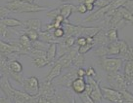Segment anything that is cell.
<instances>
[{
  "label": "cell",
  "instance_id": "1",
  "mask_svg": "<svg viewBox=\"0 0 133 103\" xmlns=\"http://www.w3.org/2000/svg\"><path fill=\"white\" fill-rule=\"evenodd\" d=\"M6 7L10 10V12L16 14L23 13H37L44 10H47V7L39 6L34 3H29L23 0H10L6 3Z\"/></svg>",
  "mask_w": 133,
  "mask_h": 103
},
{
  "label": "cell",
  "instance_id": "2",
  "mask_svg": "<svg viewBox=\"0 0 133 103\" xmlns=\"http://www.w3.org/2000/svg\"><path fill=\"white\" fill-rule=\"evenodd\" d=\"M106 79L110 88L112 90H116L117 91H129V85L126 82L123 74L121 73V71L115 73H107Z\"/></svg>",
  "mask_w": 133,
  "mask_h": 103
},
{
  "label": "cell",
  "instance_id": "3",
  "mask_svg": "<svg viewBox=\"0 0 133 103\" xmlns=\"http://www.w3.org/2000/svg\"><path fill=\"white\" fill-rule=\"evenodd\" d=\"M123 60L121 58H101L100 65L106 73L119 72L122 66Z\"/></svg>",
  "mask_w": 133,
  "mask_h": 103
},
{
  "label": "cell",
  "instance_id": "4",
  "mask_svg": "<svg viewBox=\"0 0 133 103\" xmlns=\"http://www.w3.org/2000/svg\"><path fill=\"white\" fill-rule=\"evenodd\" d=\"M0 54H5V56L11 54H17L19 56H29V52L23 49L19 44V42L8 43L1 39H0Z\"/></svg>",
  "mask_w": 133,
  "mask_h": 103
},
{
  "label": "cell",
  "instance_id": "5",
  "mask_svg": "<svg viewBox=\"0 0 133 103\" xmlns=\"http://www.w3.org/2000/svg\"><path fill=\"white\" fill-rule=\"evenodd\" d=\"M77 77L76 75V68L75 67H71L69 69H66V71L62 75L57 77V80L55 82L54 87H59L63 88V89H70L71 85V82Z\"/></svg>",
  "mask_w": 133,
  "mask_h": 103
},
{
  "label": "cell",
  "instance_id": "6",
  "mask_svg": "<svg viewBox=\"0 0 133 103\" xmlns=\"http://www.w3.org/2000/svg\"><path fill=\"white\" fill-rule=\"evenodd\" d=\"M23 90L25 93H28L30 96H36L39 92V88H40V82L37 77L31 76L29 78L24 79L22 83Z\"/></svg>",
  "mask_w": 133,
  "mask_h": 103
},
{
  "label": "cell",
  "instance_id": "7",
  "mask_svg": "<svg viewBox=\"0 0 133 103\" xmlns=\"http://www.w3.org/2000/svg\"><path fill=\"white\" fill-rule=\"evenodd\" d=\"M29 56L31 57L33 65H35L38 68H41V67L51 64L50 61L46 58V52H44V51L31 49L29 52Z\"/></svg>",
  "mask_w": 133,
  "mask_h": 103
},
{
  "label": "cell",
  "instance_id": "8",
  "mask_svg": "<svg viewBox=\"0 0 133 103\" xmlns=\"http://www.w3.org/2000/svg\"><path fill=\"white\" fill-rule=\"evenodd\" d=\"M74 93L75 92L70 91L69 89L56 91L53 103H75V96Z\"/></svg>",
  "mask_w": 133,
  "mask_h": 103
},
{
  "label": "cell",
  "instance_id": "9",
  "mask_svg": "<svg viewBox=\"0 0 133 103\" xmlns=\"http://www.w3.org/2000/svg\"><path fill=\"white\" fill-rule=\"evenodd\" d=\"M100 89H101L103 98L112 103H122L121 91H117L116 90H112L111 88L107 87H100Z\"/></svg>",
  "mask_w": 133,
  "mask_h": 103
},
{
  "label": "cell",
  "instance_id": "10",
  "mask_svg": "<svg viewBox=\"0 0 133 103\" xmlns=\"http://www.w3.org/2000/svg\"><path fill=\"white\" fill-rule=\"evenodd\" d=\"M85 78H86L85 81L90 83L92 86V91L90 92V94H89L90 98L94 101V103H101V101L103 100V95H102V92H101L99 82L94 78H91V77H85Z\"/></svg>",
  "mask_w": 133,
  "mask_h": 103
},
{
  "label": "cell",
  "instance_id": "11",
  "mask_svg": "<svg viewBox=\"0 0 133 103\" xmlns=\"http://www.w3.org/2000/svg\"><path fill=\"white\" fill-rule=\"evenodd\" d=\"M37 96H30L25 91H20L14 90V94L12 97V103H36Z\"/></svg>",
  "mask_w": 133,
  "mask_h": 103
},
{
  "label": "cell",
  "instance_id": "12",
  "mask_svg": "<svg viewBox=\"0 0 133 103\" xmlns=\"http://www.w3.org/2000/svg\"><path fill=\"white\" fill-rule=\"evenodd\" d=\"M55 92H56V88L54 87V84L52 82L44 80L42 83H40L38 95L44 97H54Z\"/></svg>",
  "mask_w": 133,
  "mask_h": 103
},
{
  "label": "cell",
  "instance_id": "13",
  "mask_svg": "<svg viewBox=\"0 0 133 103\" xmlns=\"http://www.w3.org/2000/svg\"><path fill=\"white\" fill-rule=\"evenodd\" d=\"M62 27L65 31V36H75V38L81 36L83 30L82 25H75L66 21L63 23Z\"/></svg>",
  "mask_w": 133,
  "mask_h": 103
},
{
  "label": "cell",
  "instance_id": "14",
  "mask_svg": "<svg viewBox=\"0 0 133 103\" xmlns=\"http://www.w3.org/2000/svg\"><path fill=\"white\" fill-rule=\"evenodd\" d=\"M118 56L121 57L122 60H125V61L132 60V46L129 45L124 40H119V54H118Z\"/></svg>",
  "mask_w": 133,
  "mask_h": 103
},
{
  "label": "cell",
  "instance_id": "15",
  "mask_svg": "<svg viewBox=\"0 0 133 103\" xmlns=\"http://www.w3.org/2000/svg\"><path fill=\"white\" fill-rule=\"evenodd\" d=\"M109 11V7H104V8L101 9H97L95 12L90 14L88 17H86L84 20H83V22L84 23H90V22H94V21H102L103 19H104L106 13Z\"/></svg>",
  "mask_w": 133,
  "mask_h": 103
},
{
  "label": "cell",
  "instance_id": "16",
  "mask_svg": "<svg viewBox=\"0 0 133 103\" xmlns=\"http://www.w3.org/2000/svg\"><path fill=\"white\" fill-rule=\"evenodd\" d=\"M85 87H86L85 78H80V77H76L71 82V89L76 94H81V93H83L84 91H85Z\"/></svg>",
  "mask_w": 133,
  "mask_h": 103
},
{
  "label": "cell",
  "instance_id": "17",
  "mask_svg": "<svg viewBox=\"0 0 133 103\" xmlns=\"http://www.w3.org/2000/svg\"><path fill=\"white\" fill-rule=\"evenodd\" d=\"M0 89H1V91L4 92L5 96L8 97L12 101V97H13V94H14V90L15 89L10 85L9 79L7 76L3 75V78H2L1 82H0Z\"/></svg>",
  "mask_w": 133,
  "mask_h": 103
},
{
  "label": "cell",
  "instance_id": "18",
  "mask_svg": "<svg viewBox=\"0 0 133 103\" xmlns=\"http://www.w3.org/2000/svg\"><path fill=\"white\" fill-rule=\"evenodd\" d=\"M62 71H63L62 65H61L58 61L55 60L54 64H53V67L51 68V70L49 71L48 75L46 76L45 80L46 81H48V82H53L55 79L61 75Z\"/></svg>",
  "mask_w": 133,
  "mask_h": 103
},
{
  "label": "cell",
  "instance_id": "19",
  "mask_svg": "<svg viewBox=\"0 0 133 103\" xmlns=\"http://www.w3.org/2000/svg\"><path fill=\"white\" fill-rule=\"evenodd\" d=\"M23 26L25 29H34L37 32L42 31V22L38 19H29L23 21Z\"/></svg>",
  "mask_w": 133,
  "mask_h": 103
},
{
  "label": "cell",
  "instance_id": "20",
  "mask_svg": "<svg viewBox=\"0 0 133 103\" xmlns=\"http://www.w3.org/2000/svg\"><path fill=\"white\" fill-rule=\"evenodd\" d=\"M123 76H124L125 80L129 87H132L133 83V61L132 60H127L125 62L124 65V72H123Z\"/></svg>",
  "mask_w": 133,
  "mask_h": 103
},
{
  "label": "cell",
  "instance_id": "21",
  "mask_svg": "<svg viewBox=\"0 0 133 103\" xmlns=\"http://www.w3.org/2000/svg\"><path fill=\"white\" fill-rule=\"evenodd\" d=\"M53 30H45V31H40L39 32V40H41L43 42H46L48 44L51 43H57L61 41V39H57L53 35Z\"/></svg>",
  "mask_w": 133,
  "mask_h": 103
},
{
  "label": "cell",
  "instance_id": "22",
  "mask_svg": "<svg viewBox=\"0 0 133 103\" xmlns=\"http://www.w3.org/2000/svg\"><path fill=\"white\" fill-rule=\"evenodd\" d=\"M93 40H94V45L95 46H107L109 44L106 31L104 29H100L99 31L96 33L95 36L93 37Z\"/></svg>",
  "mask_w": 133,
  "mask_h": 103
},
{
  "label": "cell",
  "instance_id": "23",
  "mask_svg": "<svg viewBox=\"0 0 133 103\" xmlns=\"http://www.w3.org/2000/svg\"><path fill=\"white\" fill-rule=\"evenodd\" d=\"M56 57H57V43H51L46 51V58L50 61V63H53L55 62Z\"/></svg>",
  "mask_w": 133,
  "mask_h": 103
},
{
  "label": "cell",
  "instance_id": "24",
  "mask_svg": "<svg viewBox=\"0 0 133 103\" xmlns=\"http://www.w3.org/2000/svg\"><path fill=\"white\" fill-rule=\"evenodd\" d=\"M75 10V6L71 4H65L63 5L62 7H60V15L65 19V21H66L71 15L72 14V12Z\"/></svg>",
  "mask_w": 133,
  "mask_h": 103
},
{
  "label": "cell",
  "instance_id": "25",
  "mask_svg": "<svg viewBox=\"0 0 133 103\" xmlns=\"http://www.w3.org/2000/svg\"><path fill=\"white\" fill-rule=\"evenodd\" d=\"M0 22H2L7 27H20L23 26V21H19L14 18H4L0 20Z\"/></svg>",
  "mask_w": 133,
  "mask_h": 103
},
{
  "label": "cell",
  "instance_id": "26",
  "mask_svg": "<svg viewBox=\"0 0 133 103\" xmlns=\"http://www.w3.org/2000/svg\"><path fill=\"white\" fill-rule=\"evenodd\" d=\"M18 42H19V44H20V46H21L23 49L25 50V51H28L29 53L30 52L32 42L29 40V38L25 35V33H24V34H22V35H20Z\"/></svg>",
  "mask_w": 133,
  "mask_h": 103
},
{
  "label": "cell",
  "instance_id": "27",
  "mask_svg": "<svg viewBox=\"0 0 133 103\" xmlns=\"http://www.w3.org/2000/svg\"><path fill=\"white\" fill-rule=\"evenodd\" d=\"M100 29H101L100 26H83L81 36H83V37H94L96 33L98 32Z\"/></svg>",
  "mask_w": 133,
  "mask_h": 103
},
{
  "label": "cell",
  "instance_id": "28",
  "mask_svg": "<svg viewBox=\"0 0 133 103\" xmlns=\"http://www.w3.org/2000/svg\"><path fill=\"white\" fill-rule=\"evenodd\" d=\"M108 56H118L119 54V40L108 44Z\"/></svg>",
  "mask_w": 133,
  "mask_h": 103
},
{
  "label": "cell",
  "instance_id": "29",
  "mask_svg": "<svg viewBox=\"0 0 133 103\" xmlns=\"http://www.w3.org/2000/svg\"><path fill=\"white\" fill-rule=\"evenodd\" d=\"M118 11L121 13V16L122 18V20L124 21H128L130 23H132L133 21V14L132 12L128 11L127 9H125L124 7H119Z\"/></svg>",
  "mask_w": 133,
  "mask_h": 103
},
{
  "label": "cell",
  "instance_id": "30",
  "mask_svg": "<svg viewBox=\"0 0 133 103\" xmlns=\"http://www.w3.org/2000/svg\"><path fill=\"white\" fill-rule=\"evenodd\" d=\"M84 62H85L84 54H78V53H77V54L74 57V58H72V66L75 67V68L83 67Z\"/></svg>",
  "mask_w": 133,
  "mask_h": 103
},
{
  "label": "cell",
  "instance_id": "31",
  "mask_svg": "<svg viewBox=\"0 0 133 103\" xmlns=\"http://www.w3.org/2000/svg\"><path fill=\"white\" fill-rule=\"evenodd\" d=\"M106 35L108 38L109 43H112V42L118 41V33H117V29L116 28H110L106 31Z\"/></svg>",
  "mask_w": 133,
  "mask_h": 103
},
{
  "label": "cell",
  "instance_id": "32",
  "mask_svg": "<svg viewBox=\"0 0 133 103\" xmlns=\"http://www.w3.org/2000/svg\"><path fill=\"white\" fill-rule=\"evenodd\" d=\"M107 46H98L94 51V54L96 57H99V58L107 57L108 56V47Z\"/></svg>",
  "mask_w": 133,
  "mask_h": 103
},
{
  "label": "cell",
  "instance_id": "33",
  "mask_svg": "<svg viewBox=\"0 0 133 103\" xmlns=\"http://www.w3.org/2000/svg\"><path fill=\"white\" fill-rule=\"evenodd\" d=\"M25 34L29 38V40L31 42L37 41L39 40V32H37L34 29H25Z\"/></svg>",
  "mask_w": 133,
  "mask_h": 103
},
{
  "label": "cell",
  "instance_id": "34",
  "mask_svg": "<svg viewBox=\"0 0 133 103\" xmlns=\"http://www.w3.org/2000/svg\"><path fill=\"white\" fill-rule=\"evenodd\" d=\"M0 36H2L4 39H11L12 38V32L2 22H0Z\"/></svg>",
  "mask_w": 133,
  "mask_h": 103
},
{
  "label": "cell",
  "instance_id": "35",
  "mask_svg": "<svg viewBox=\"0 0 133 103\" xmlns=\"http://www.w3.org/2000/svg\"><path fill=\"white\" fill-rule=\"evenodd\" d=\"M126 1L127 0H112L110 2V4L108 5L109 10H116V9H118L119 7H122Z\"/></svg>",
  "mask_w": 133,
  "mask_h": 103
},
{
  "label": "cell",
  "instance_id": "36",
  "mask_svg": "<svg viewBox=\"0 0 133 103\" xmlns=\"http://www.w3.org/2000/svg\"><path fill=\"white\" fill-rule=\"evenodd\" d=\"M122 103L123 102H133V95L132 92L129 91H121Z\"/></svg>",
  "mask_w": 133,
  "mask_h": 103
},
{
  "label": "cell",
  "instance_id": "37",
  "mask_svg": "<svg viewBox=\"0 0 133 103\" xmlns=\"http://www.w3.org/2000/svg\"><path fill=\"white\" fill-rule=\"evenodd\" d=\"M62 42L66 48H71L75 45V36H65L63 38Z\"/></svg>",
  "mask_w": 133,
  "mask_h": 103
},
{
  "label": "cell",
  "instance_id": "38",
  "mask_svg": "<svg viewBox=\"0 0 133 103\" xmlns=\"http://www.w3.org/2000/svg\"><path fill=\"white\" fill-rule=\"evenodd\" d=\"M94 47H95L94 44H85L83 46H79V47H77V53L81 54H87L91 49H93Z\"/></svg>",
  "mask_w": 133,
  "mask_h": 103
},
{
  "label": "cell",
  "instance_id": "39",
  "mask_svg": "<svg viewBox=\"0 0 133 103\" xmlns=\"http://www.w3.org/2000/svg\"><path fill=\"white\" fill-rule=\"evenodd\" d=\"M66 21H65V19L63 18L61 15H59L58 17H56L53 21H52V25L54 26V29L55 28H59V27H62V25L64 22H66Z\"/></svg>",
  "mask_w": 133,
  "mask_h": 103
},
{
  "label": "cell",
  "instance_id": "40",
  "mask_svg": "<svg viewBox=\"0 0 133 103\" xmlns=\"http://www.w3.org/2000/svg\"><path fill=\"white\" fill-rule=\"evenodd\" d=\"M111 0H96L94 2V7H97V9H101L107 7L110 4Z\"/></svg>",
  "mask_w": 133,
  "mask_h": 103
},
{
  "label": "cell",
  "instance_id": "41",
  "mask_svg": "<svg viewBox=\"0 0 133 103\" xmlns=\"http://www.w3.org/2000/svg\"><path fill=\"white\" fill-rule=\"evenodd\" d=\"M52 32H53V35H54L57 39H63V38L65 37V31H64L63 27H59V28L53 29Z\"/></svg>",
  "mask_w": 133,
  "mask_h": 103
},
{
  "label": "cell",
  "instance_id": "42",
  "mask_svg": "<svg viewBox=\"0 0 133 103\" xmlns=\"http://www.w3.org/2000/svg\"><path fill=\"white\" fill-rule=\"evenodd\" d=\"M60 15V8H56L53 9V10H50L47 13V17L50 18L51 20H54L56 17H58Z\"/></svg>",
  "mask_w": 133,
  "mask_h": 103
},
{
  "label": "cell",
  "instance_id": "43",
  "mask_svg": "<svg viewBox=\"0 0 133 103\" xmlns=\"http://www.w3.org/2000/svg\"><path fill=\"white\" fill-rule=\"evenodd\" d=\"M10 10H9L6 6H1L0 7V20L4 19V18H7L9 14H10Z\"/></svg>",
  "mask_w": 133,
  "mask_h": 103
},
{
  "label": "cell",
  "instance_id": "44",
  "mask_svg": "<svg viewBox=\"0 0 133 103\" xmlns=\"http://www.w3.org/2000/svg\"><path fill=\"white\" fill-rule=\"evenodd\" d=\"M79 95H80V100H81L82 103H94V101L90 98V96L88 94H86L85 92H83V93H81V94Z\"/></svg>",
  "mask_w": 133,
  "mask_h": 103
},
{
  "label": "cell",
  "instance_id": "45",
  "mask_svg": "<svg viewBox=\"0 0 133 103\" xmlns=\"http://www.w3.org/2000/svg\"><path fill=\"white\" fill-rule=\"evenodd\" d=\"M87 44L86 43V37H83V36H78V37L75 38V45L79 47V46H83Z\"/></svg>",
  "mask_w": 133,
  "mask_h": 103
},
{
  "label": "cell",
  "instance_id": "46",
  "mask_svg": "<svg viewBox=\"0 0 133 103\" xmlns=\"http://www.w3.org/2000/svg\"><path fill=\"white\" fill-rule=\"evenodd\" d=\"M75 11H76V12L79 13V14H85V13L88 12L86 7H85V5L83 4V3H80L78 6H76Z\"/></svg>",
  "mask_w": 133,
  "mask_h": 103
},
{
  "label": "cell",
  "instance_id": "47",
  "mask_svg": "<svg viewBox=\"0 0 133 103\" xmlns=\"http://www.w3.org/2000/svg\"><path fill=\"white\" fill-rule=\"evenodd\" d=\"M97 76V73H96L95 69L93 68V67H89L86 69V75H85V77H91V78H94Z\"/></svg>",
  "mask_w": 133,
  "mask_h": 103
},
{
  "label": "cell",
  "instance_id": "48",
  "mask_svg": "<svg viewBox=\"0 0 133 103\" xmlns=\"http://www.w3.org/2000/svg\"><path fill=\"white\" fill-rule=\"evenodd\" d=\"M76 75H77V77H80V78H85V75H86V70H85L83 67L76 68Z\"/></svg>",
  "mask_w": 133,
  "mask_h": 103
},
{
  "label": "cell",
  "instance_id": "49",
  "mask_svg": "<svg viewBox=\"0 0 133 103\" xmlns=\"http://www.w3.org/2000/svg\"><path fill=\"white\" fill-rule=\"evenodd\" d=\"M122 7H124L125 9H127V10L130 11V12H132L133 11V0H127Z\"/></svg>",
  "mask_w": 133,
  "mask_h": 103
},
{
  "label": "cell",
  "instance_id": "50",
  "mask_svg": "<svg viewBox=\"0 0 133 103\" xmlns=\"http://www.w3.org/2000/svg\"><path fill=\"white\" fill-rule=\"evenodd\" d=\"M0 103H12V101L8 97H0Z\"/></svg>",
  "mask_w": 133,
  "mask_h": 103
},
{
  "label": "cell",
  "instance_id": "51",
  "mask_svg": "<svg viewBox=\"0 0 133 103\" xmlns=\"http://www.w3.org/2000/svg\"><path fill=\"white\" fill-rule=\"evenodd\" d=\"M23 1H25V2H29V3H33L34 0H23Z\"/></svg>",
  "mask_w": 133,
  "mask_h": 103
},
{
  "label": "cell",
  "instance_id": "52",
  "mask_svg": "<svg viewBox=\"0 0 133 103\" xmlns=\"http://www.w3.org/2000/svg\"><path fill=\"white\" fill-rule=\"evenodd\" d=\"M2 78H3V74H2V73H0V82H1Z\"/></svg>",
  "mask_w": 133,
  "mask_h": 103
},
{
  "label": "cell",
  "instance_id": "53",
  "mask_svg": "<svg viewBox=\"0 0 133 103\" xmlns=\"http://www.w3.org/2000/svg\"><path fill=\"white\" fill-rule=\"evenodd\" d=\"M60 1H62V2H69V1H71V0H60Z\"/></svg>",
  "mask_w": 133,
  "mask_h": 103
},
{
  "label": "cell",
  "instance_id": "54",
  "mask_svg": "<svg viewBox=\"0 0 133 103\" xmlns=\"http://www.w3.org/2000/svg\"><path fill=\"white\" fill-rule=\"evenodd\" d=\"M93 1H94V2H95V1H96V0H93Z\"/></svg>",
  "mask_w": 133,
  "mask_h": 103
}]
</instances>
